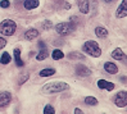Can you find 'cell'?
Returning <instances> with one entry per match:
<instances>
[{"mask_svg": "<svg viewBox=\"0 0 127 114\" xmlns=\"http://www.w3.org/2000/svg\"><path fill=\"white\" fill-rule=\"evenodd\" d=\"M68 88H69V85L65 82H50L42 87V92L44 94H57V92L65 91Z\"/></svg>", "mask_w": 127, "mask_h": 114, "instance_id": "6da1fadb", "label": "cell"}, {"mask_svg": "<svg viewBox=\"0 0 127 114\" xmlns=\"http://www.w3.org/2000/svg\"><path fill=\"white\" fill-rule=\"evenodd\" d=\"M82 49H84V51L86 53V54L91 55V57L98 58V57L101 55V49H100V46L98 45V42H95V41H93V40L86 41V42L84 44V46H82Z\"/></svg>", "mask_w": 127, "mask_h": 114, "instance_id": "7a4b0ae2", "label": "cell"}, {"mask_svg": "<svg viewBox=\"0 0 127 114\" xmlns=\"http://www.w3.org/2000/svg\"><path fill=\"white\" fill-rule=\"evenodd\" d=\"M17 29V25L16 22L12 19H4L0 23V33L3 36H12Z\"/></svg>", "mask_w": 127, "mask_h": 114, "instance_id": "3957f363", "label": "cell"}, {"mask_svg": "<svg viewBox=\"0 0 127 114\" xmlns=\"http://www.w3.org/2000/svg\"><path fill=\"white\" fill-rule=\"evenodd\" d=\"M74 29H76V25L71 23V22H61V23H58L55 26V31L62 36H67L72 33Z\"/></svg>", "mask_w": 127, "mask_h": 114, "instance_id": "277c9868", "label": "cell"}, {"mask_svg": "<svg viewBox=\"0 0 127 114\" xmlns=\"http://www.w3.org/2000/svg\"><path fill=\"white\" fill-rule=\"evenodd\" d=\"M114 103L118 108H125L127 105V91H119L114 96Z\"/></svg>", "mask_w": 127, "mask_h": 114, "instance_id": "5b68a950", "label": "cell"}, {"mask_svg": "<svg viewBox=\"0 0 127 114\" xmlns=\"http://www.w3.org/2000/svg\"><path fill=\"white\" fill-rule=\"evenodd\" d=\"M12 101V94L10 92H0V108H4V106L9 105Z\"/></svg>", "mask_w": 127, "mask_h": 114, "instance_id": "8992f818", "label": "cell"}, {"mask_svg": "<svg viewBox=\"0 0 127 114\" xmlns=\"http://www.w3.org/2000/svg\"><path fill=\"white\" fill-rule=\"evenodd\" d=\"M116 17L117 18H125V17H127V0H122L121 5L118 6V9L116 12Z\"/></svg>", "mask_w": 127, "mask_h": 114, "instance_id": "52a82bcc", "label": "cell"}, {"mask_svg": "<svg viewBox=\"0 0 127 114\" xmlns=\"http://www.w3.org/2000/svg\"><path fill=\"white\" fill-rule=\"evenodd\" d=\"M76 74L78 77H89V76H91V71L87 67L78 64V65H76Z\"/></svg>", "mask_w": 127, "mask_h": 114, "instance_id": "ba28073f", "label": "cell"}, {"mask_svg": "<svg viewBox=\"0 0 127 114\" xmlns=\"http://www.w3.org/2000/svg\"><path fill=\"white\" fill-rule=\"evenodd\" d=\"M98 87L101 88V90H108V91H112L116 86H114V83H112V82H108L105 80H99L98 81Z\"/></svg>", "mask_w": 127, "mask_h": 114, "instance_id": "9c48e42d", "label": "cell"}, {"mask_svg": "<svg viewBox=\"0 0 127 114\" xmlns=\"http://www.w3.org/2000/svg\"><path fill=\"white\" fill-rule=\"evenodd\" d=\"M89 0H78V9L82 14H87L90 10V5H89Z\"/></svg>", "mask_w": 127, "mask_h": 114, "instance_id": "30bf717a", "label": "cell"}, {"mask_svg": "<svg viewBox=\"0 0 127 114\" xmlns=\"http://www.w3.org/2000/svg\"><path fill=\"white\" fill-rule=\"evenodd\" d=\"M39 36V31L35 28H31V29H27V31L25 32V39L28 40V41H32L33 39H36V37Z\"/></svg>", "mask_w": 127, "mask_h": 114, "instance_id": "8fae6325", "label": "cell"}, {"mask_svg": "<svg viewBox=\"0 0 127 114\" xmlns=\"http://www.w3.org/2000/svg\"><path fill=\"white\" fill-rule=\"evenodd\" d=\"M104 69H105L108 73H110V74H116L118 72V67L114 63H112V62H105V64H104Z\"/></svg>", "mask_w": 127, "mask_h": 114, "instance_id": "7c38bea8", "label": "cell"}, {"mask_svg": "<svg viewBox=\"0 0 127 114\" xmlns=\"http://www.w3.org/2000/svg\"><path fill=\"white\" fill-rule=\"evenodd\" d=\"M25 8L27 10H32L35 8H37V6L40 5V1L39 0H25Z\"/></svg>", "mask_w": 127, "mask_h": 114, "instance_id": "4fadbf2b", "label": "cell"}, {"mask_svg": "<svg viewBox=\"0 0 127 114\" xmlns=\"http://www.w3.org/2000/svg\"><path fill=\"white\" fill-rule=\"evenodd\" d=\"M14 60H16L17 67H25V63L21 58V50L19 49H14Z\"/></svg>", "mask_w": 127, "mask_h": 114, "instance_id": "5bb4252c", "label": "cell"}, {"mask_svg": "<svg viewBox=\"0 0 127 114\" xmlns=\"http://www.w3.org/2000/svg\"><path fill=\"white\" fill-rule=\"evenodd\" d=\"M123 57H125V54H123L121 48H117L112 51V58L116 59V60H123Z\"/></svg>", "mask_w": 127, "mask_h": 114, "instance_id": "9a60e30c", "label": "cell"}, {"mask_svg": "<svg viewBox=\"0 0 127 114\" xmlns=\"http://www.w3.org/2000/svg\"><path fill=\"white\" fill-rule=\"evenodd\" d=\"M95 33H96V36H98V37H100V39H104V37L108 36V29L99 26V27L95 28Z\"/></svg>", "mask_w": 127, "mask_h": 114, "instance_id": "2e32d148", "label": "cell"}, {"mask_svg": "<svg viewBox=\"0 0 127 114\" xmlns=\"http://www.w3.org/2000/svg\"><path fill=\"white\" fill-rule=\"evenodd\" d=\"M55 73L54 68H45V69L40 71V76L41 77H49V76H53Z\"/></svg>", "mask_w": 127, "mask_h": 114, "instance_id": "e0dca14e", "label": "cell"}, {"mask_svg": "<svg viewBox=\"0 0 127 114\" xmlns=\"http://www.w3.org/2000/svg\"><path fill=\"white\" fill-rule=\"evenodd\" d=\"M68 58L69 59H74V60H77V59H80V60H82V59H85V55L84 54H81V53H78V51H72V53H69L68 54Z\"/></svg>", "mask_w": 127, "mask_h": 114, "instance_id": "ac0fdd59", "label": "cell"}, {"mask_svg": "<svg viewBox=\"0 0 127 114\" xmlns=\"http://www.w3.org/2000/svg\"><path fill=\"white\" fill-rule=\"evenodd\" d=\"M63 57H64L63 51L59 50V49H55V50H53V53H51V58H53L54 60H59V59H62Z\"/></svg>", "mask_w": 127, "mask_h": 114, "instance_id": "d6986e66", "label": "cell"}, {"mask_svg": "<svg viewBox=\"0 0 127 114\" xmlns=\"http://www.w3.org/2000/svg\"><path fill=\"white\" fill-rule=\"evenodd\" d=\"M48 55H49V51H48V49L45 48V49H41V51L39 53V54H37V57H36V59L39 60H44V59H46L48 58Z\"/></svg>", "mask_w": 127, "mask_h": 114, "instance_id": "ffe728a7", "label": "cell"}, {"mask_svg": "<svg viewBox=\"0 0 127 114\" xmlns=\"http://www.w3.org/2000/svg\"><path fill=\"white\" fill-rule=\"evenodd\" d=\"M12 60V57L9 55V53H3L1 58H0V63L1 64H9Z\"/></svg>", "mask_w": 127, "mask_h": 114, "instance_id": "44dd1931", "label": "cell"}, {"mask_svg": "<svg viewBox=\"0 0 127 114\" xmlns=\"http://www.w3.org/2000/svg\"><path fill=\"white\" fill-rule=\"evenodd\" d=\"M85 104H87V105H96L98 104V99L94 97V96H87V97H85Z\"/></svg>", "mask_w": 127, "mask_h": 114, "instance_id": "7402d4cb", "label": "cell"}, {"mask_svg": "<svg viewBox=\"0 0 127 114\" xmlns=\"http://www.w3.org/2000/svg\"><path fill=\"white\" fill-rule=\"evenodd\" d=\"M44 114H55V109L50 104H48L45 108H44Z\"/></svg>", "mask_w": 127, "mask_h": 114, "instance_id": "603a6c76", "label": "cell"}, {"mask_svg": "<svg viewBox=\"0 0 127 114\" xmlns=\"http://www.w3.org/2000/svg\"><path fill=\"white\" fill-rule=\"evenodd\" d=\"M51 27H53V23H51L50 21H44V23H42V28L44 29H50Z\"/></svg>", "mask_w": 127, "mask_h": 114, "instance_id": "cb8c5ba5", "label": "cell"}, {"mask_svg": "<svg viewBox=\"0 0 127 114\" xmlns=\"http://www.w3.org/2000/svg\"><path fill=\"white\" fill-rule=\"evenodd\" d=\"M27 80H28V73H25L23 76H21V78H19L18 83H19V85H22V83H25Z\"/></svg>", "mask_w": 127, "mask_h": 114, "instance_id": "d4e9b609", "label": "cell"}, {"mask_svg": "<svg viewBox=\"0 0 127 114\" xmlns=\"http://www.w3.org/2000/svg\"><path fill=\"white\" fill-rule=\"evenodd\" d=\"M9 5H10L9 0H1V1H0V6H1V8H8Z\"/></svg>", "mask_w": 127, "mask_h": 114, "instance_id": "484cf974", "label": "cell"}, {"mask_svg": "<svg viewBox=\"0 0 127 114\" xmlns=\"http://www.w3.org/2000/svg\"><path fill=\"white\" fill-rule=\"evenodd\" d=\"M5 45H6V40L3 39V37H0V49L5 48Z\"/></svg>", "mask_w": 127, "mask_h": 114, "instance_id": "4316f807", "label": "cell"}, {"mask_svg": "<svg viewBox=\"0 0 127 114\" xmlns=\"http://www.w3.org/2000/svg\"><path fill=\"white\" fill-rule=\"evenodd\" d=\"M39 48H40V49H45V48H46L45 42H44V41H39Z\"/></svg>", "mask_w": 127, "mask_h": 114, "instance_id": "83f0119b", "label": "cell"}, {"mask_svg": "<svg viewBox=\"0 0 127 114\" xmlns=\"http://www.w3.org/2000/svg\"><path fill=\"white\" fill-rule=\"evenodd\" d=\"M74 114H84V113H82V110H81V109H78V108H77V109H74Z\"/></svg>", "mask_w": 127, "mask_h": 114, "instance_id": "f1b7e54d", "label": "cell"}, {"mask_svg": "<svg viewBox=\"0 0 127 114\" xmlns=\"http://www.w3.org/2000/svg\"><path fill=\"white\" fill-rule=\"evenodd\" d=\"M65 8L69 9V8H71V4H69V3H65Z\"/></svg>", "mask_w": 127, "mask_h": 114, "instance_id": "f546056e", "label": "cell"}, {"mask_svg": "<svg viewBox=\"0 0 127 114\" xmlns=\"http://www.w3.org/2000/svg\"><path fill=\"white\" fill-rule=\"evenodd\" d=\"M104 1H105V3H112L113 0H104Z\"/></svg>", "mask_w": 127, "mask_h": 114, "instance_id": "4dcf8cb0", "label": "cell"}]
</instances>
